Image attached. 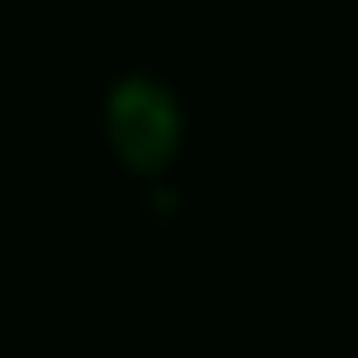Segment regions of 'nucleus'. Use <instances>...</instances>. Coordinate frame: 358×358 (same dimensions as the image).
<instances>
[{
  "label": "nucleus",
  "instance_id": "1",
  "mask_svg": "<svg viewBox=\"0 0 358 358\" xmlns=\"http://www.w3.org/2000/svg\"><path fill=\"white\" fill-rule=\"evenodd\" d=\"M108 138L114 150L126 155L131 167H162L179 143V108L162 84L150 78H131V84L114 90V102H108Z\"/></svg>",
  "mask_w": 358,
  "mask_h": 358
}]
</instances>
